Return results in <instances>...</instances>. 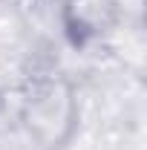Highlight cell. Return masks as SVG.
I'll return each mask as SVG.
<instances>
[{
    "label": "cell",
    "instance_id": "cell-1",
    "mask_svg": "<svg viewBox=\"0 0 147 150\" xmlns=\"http://www.w3.org/2000/svg\"><path fill=\"white\" fill-rule=\"evenodd\" d=\"M18 121L35 150H66L81 124V98L61 72H35L18 101Z\"/></svg>",
    "mask_w": 147,
    "mask_h": 150
},
{
    "label": "cell",
    "instance_id": "cell-2",
    "mask_svg": "<svg viewBox=\"0 0 147 150\" xmlns=\"http://www.w3.org/2000/svg\"><path fill=\"white\" fill-rule=\"evenodd\" d=\"M124 18L121 0H61L58 23L75 49H87L110 38Z\"/></svg>",
    "mask_w": 147,
    "mask_h": 150
}]
</instances>
